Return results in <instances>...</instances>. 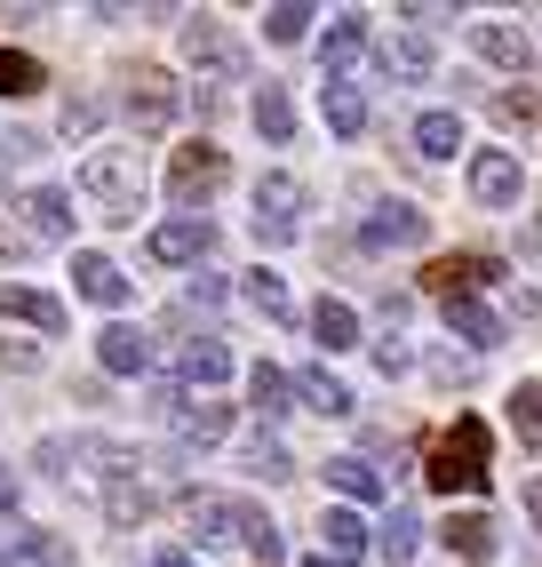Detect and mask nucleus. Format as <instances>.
<instances>
[{
    "label": "nucleus",
    "instance_id": "obj_1",
    "mask_svg": "<svg viewBox=\"0 0 542 567\" xmlns=\"http://www.w3.org/2000/svg\"><path fill=\"white\" fill-rule=\"evenodd\" d=\"M184 519H191V536H200V544H240V551H256L263 567H280V559H288V544H280V527H271V512L248 504V496H200V487H191V496H184Z\"/></svg>",
    "mask_w": 542,
    "mask_h": 567
},
{
    "label": "nucleus",
    "instance_id": "obj_2",
    "mask_svg": "<svg viewBox=\"0 0 542 567\" xmlns=\"http://www.w3.org/2000/svg\"><path fill=\"white\" fill-rule=\"evenodd\" d=\"M81 193L104 208V224H136L144 216V153L136 144H96L81 161Z\"/></svg>",
    "mask_w": 542,
    "mask_h": 567
},
{
    "label": "nucleus",
    "instance_id": "obj_3",
    "mask_svg": "<svg viewBox=\"0 0 542 567\" xmlns=\"http://www.w3.org/2000/svg\"><path fill=\"white\" fill-rule=\"evenodd\" d=\"M423 480H431L439 496H479V487H487V424H479V415H455V424L439 432Z\"/></svg>",
    "mask_w": 542,
    "mask_h": 567
},
{
    "label": "nucleus",
    "instance_id": "obj_4",
    "mask_svg": "<svg viewBox=\"0 0 542 567\" xmlns=\"http://www.w3.org/2000/svg\"><path fill=\"white\" fill-rule=\"evenodd\" d=\"M223 176H231V161L200 136V144H184V153H168V200H176L184 216H200V208L223 193Z\"/></svg>",
    "mask_w": 542,
    "mask_h": 567
},
{
    "label": "nucleus",
    "instance_id": "obj_5",
    "mask_svg": "<svg viewBox=\"0 0 542 567\" xmlns=\"http://www.w3.org/2000/svg\"><path fill=\"white\" fill-rule=\"evenodd\" d=\"M303 208H312V200H303V184H295L288 168L256 176V240H271V248H280V240H295Z\"/></svg>",
    "mask_w": 542,
    "mask_h": 567
},
{
    "label": "nucleus",
    "instance_id": "obj_6",
    "mask_svg": "<svg viewBox=\"0 0 542 567\" xmlns=\"http://www.w3.org/2000/svg\"><path fill=\"white\" fill-rule=\"evenodd\" d=\"M121 104H128V121H136L144 136H160L176 112H184L176 81H168V72H152V64H136V72H128V96H121Z\"/></svg>",
    "mask_w": 542,
    "mask_h": 567
},
{
    "label": "nucleus",
    "instance_id": "obj_7",
    "mask_svg": "<svg viewBox=\"0 0 542 567\" xmlns=\"http://www.w3.org/2000/svg\"><path fill=\"white\" fill-rule=\"evenodd\" d=\"M519 193H527L519 153H471V200L479 208H519Z\"/></svg>",
    "mask_w": 542,
    "mask_h": 567
},
{
    "label": "nucleus",
    "instance_id": "obj_8",
    "mask_svg": "<svg viewBox=\"0 0 542 567\" xmlns=\"http://www.w3.org/2000/svg\"><path fill=\"white\" fill-rule=\"evenodd\" d=\"M359 240H367V248H423V240H431V216H423L415 200H383V208L359 224Z\"/></svg>",
    "mask_w": 542,
    "mask_h": 567
},
{
    "label": "nucleus",
    "instance_id": "obj_9",
    "mask_svg": "<svg viewBox=\"0 0 542 567\" xmlns=\"http://www.w3.org/2000/svg\"><path fill=\"white\" fill-rule=\"evenodd\" d=\"M184 56L200 64V72H223V81H231V72H248V49L231 41L216 17H191V24H184Z\"/></svg>",
    "mask_w": 542,
    "mask_h": 567
},
{
    "label": "nucleus",
    "instance_id": "obj_10",
    "mask_svg": "<svg viewBox=\"0 0 542 567\" xmlns=\"http://www.w3.org/2000/svg\"><path fill=\"white\" fill-rule=\"evenodd\" d=\"M72 288H81L88 305H104V312H121L128 296H136V280H128L112 256H96V248H81V256H72Z\"/></svg>",
    "mask_w": 542,
    "mask_h": 567
},
{
    "label": "nucleus",
    "instance_id": "obj_11",
    "mask_svg": "<svg viewBox=\"0 0 542 567\" xmlns=\"http://www.w3.org/2000/svg\"><path fill=\"white\" fill-rule=\"evenodd\" d=\"M216 248V224L208 216H168V224H152V264H200Z\"/></svg>",
    "mask_w": 542,
    "mask_h": 567
},
{
    "label": "nucleus",
    "instance_id": "obj_12",
    "mask_svg": "<svg viewBox=\"0 0 542 567\" xmlns=\"http://www.w3.org/2000/svg\"><path fill=\"white\" fill-rule=\"evenodd\" d=\"M487 280H502V264H494V256H439L431 272H423V288H431L439 305H455V296H479Z\"/></svg>",
    "mask_w": 542,
    "mask_h": 567
},
{
    "label": "nucleus",
    "instance_id": "obj_13",
    "mask_svg": "<svg viewBox=\"0 0 542 567\" xmlns=\"http://www.w3.org/2000/svg\"><path fill=\"white\" fill-rule=\"evenodd\" d=\"M367 41H375V32H367L359 9H352V17H335V24H327V41H320V72H327V81H352L359 56H367Z\"/></svg>",
    "mask_w": 542,
    "mask_h": 567
},
{
    "label": "nucleus",
    "instance_id": "obj_14",
    "mask_svg": "<svg viewBox=\"0 0 542 567\" xmlns=\"http://www.w3.org/2000/svg\"><path fill=\"white\" fill-rule=\"evenodd\" d=\"M96 368H104V375H152V336L128 328V320H112V328L96 336Z\"/></svg>",
    "mask_w": 542,
    "mask_h": 567
},
{
    "label": "nucleus",
    "instance_id": "obj_15",
    "mask_svg": "<svg viewBox=\"0 0 542 567\" xmlns=\"http://www.w3.org/2000/svg\"><path fill=\"white\" fill-rule=\"evenodd\" d=\"M431 41H423V32H392V41H375V72H383V81H431Z\"/></svg>",
    "mask_w": 542,
    "mask_h": 567
},
{
    "label": "nucleus",
    "instance_id": "obj_16",
    "mask_svg": "<svg viewBox=\"0 0 542 567\" xmlns=\"http://www.w3.org/2000/svg\"><path fill=\"white\" fill-rule=\"evenodd\" d=\"M288 392L312 408V415H352V408H359V400H352V384H343L335 368H295V375H288Z\"/></svg>",
    "mask_w": 542,
    "mask_h": 567
},
{
    "label": "nucleus",
    "instance_id": "obj_17",
    "mask_svg": "<svg viewBox=\"0 0 542 567\" xmlns=\"http://www.w3.org/2000/svg\"><path fill=\"white\" fill-rule=\"evenodd\" d=\"M176 384H200V392L231 384V344H223V336H200V344H184V352H176Z\"/></svg>",
    "mask_w": 542,
    "mask_h": 567
},
{
    "label": "nucleus",
    "instance_id": "obj_18",
    "mask_svg": "<svg viewBox=\"0 0 542 567\" xmlns=\"http://www.w3.org/2000/svg\"><path fill=\"white\" fill-rule=\"evenodd\" d=\"M24 224H32V240H72V193H64V184H32V193H24Z\"/></svg>",
    "mask_w": 542,
    "mask_h": 567
},
{
    "label": "nucleus",
    "instance_id": "obj_19",
    "mask_svg": "<svg viewBox=\"0 0 542 567\" xmlns=\"http://www.w3.org/2000/svg\"><path fill=\"white\" fill-rule=\"evenodd\" d=\"M0 312H9V320H24V328H41V336H64V305H56L49 288H24V280H9V288H0Z\"/></svg>",
    "mask_w": 542,
    "mask_h": 567
},
{
    "label": "nucleus",
    "instance_id": "obj_20",
    "mask_svg": "<svg viewBox=\"0 0 542 567\" xmlns=\"http://www.w3.org/2000/svg\"><path fill=\"white\" fill-rule=\"evenodd\" d=\"M439 544H447L455 559H471V567H487V559H494V519H487V512H447V527H439Z\"/></svg>",
    "mask_w": 542,
    "mask_h": 567
},
{
    "label": "nucleus",
    "instance_id": "obj_21",
    "mask_svg": "<svg viewBox=\"0 0 542 567\" xmlns=\"http://www.w3.org/2000/svg\"><path fill=\"white\" fill-rule=\"evenodd\" d=\"M439 312H447V328H455L471 352H494V344H502V320L479 305V296H455V305H439Z\"/></svg>",
    "mask_w": 542,
    "mask_h": 567
},
{
    "label": "nucleus",
    "instance_id": "obj_22",
    "mask_svg": "<svg viewBox=\"0 0 542 567\" xmlns=\"http://www.w3.org/2000/svg\"><path fill=\"white\" fill-rule=\"evenodd\" d=\"M471 41H479V56L502 64V72H527V64H534V41H527L519 24H471Z\"/></svg>",
    "mask_w": 542,
    "mask_h": 567
},
{
    "label": "nucleus",
    "instance_id": "obj_23",
    "mask_svg": "<svg viewBox=\"0 0 542 567\" xmlns=\"http://www.w3.org/2000/svg\"><path fill=\"white\" fill-rule=\"evenodd\" d=\"M312 336H320V352H352L359 344V312L343 305V296H320V305H312Z\"/></svg>",
    "mask_w": 542,
    "mask_h": 567
},
{
    "label": "nucleus",
    "instance_id": "obj_24",
    "mask_svg": "<svg viewBox=\"0 0 542 567\" xmlns=\"http://www.w3.org/2000/svg\"><path fill=\"white\" fill-rule=\"evenodd\" d=\"M415 153L423 161H455L462 153V112H423L415 121Z\"/></svg>",
    "mask_w": 542,
    "mask_h": 567
},
{
    "label": "nucleus",
    "instance_id": "obj_25",
    "mask_svg": "<svg viewBox=\"0 0 542 567\" xmlns=\"http://www.w3.org/2000/svg\"><path fill=\"white\" fill-rule=\"evenodd\" d=\"M168 424H176L191 447H208V440H223V432H231V408H216V400H184Z\"/></svg>",
    "mask_w": 542,
    "mask_h": 567
},
{
    "label": "nucleus",
    "instance_id": "obj_26",
    "mask_svg": "<svg viewBox=\"0 0 542 567\" xmlns=\"http://www.w3.org/2000/svg\"><path fill=\"white\" fill-rule=\"evenodd\" d=\"M327 480H335V496H343V504H375V496H383V472H375L367 456H335Z\"/></svg>",
    "mask_w": 542,
    "mask_h": 567
},
{
    "label": "nucleus",
    "instance_id": "obj_27",
    "mask_svg": "<svg viewBox=\"0 0 542 567\" xmlns=\"http://www.w3.org/2000/svg\"><path fill=\"white\" fill-rule=\"evenodd\" d=\"M288 400H295V392H288V368H271V360H263V368L248 375V408L263 415V424H280V415H288Z\"/></svg>",
    "mask_w": 542,
    "mask_h": 567
},
{
    "label": "nucleus",
    "instance_id": "obj_28",
    "mask_svg": "<svg viewBox=\"0 0 542 567\" xmlns=\"http://www.w3.org/2000/svg\"><path fill=\"white\" fill-rule=\"evenodd\" d=\"M240 288H248V305H256L263 320H295V296H288V280L271 272V264H256V272H248Z\"/></svg>",
    "mask_w": 542,
    "mask_h": 567
},
{
    "label": "nucleus",
    "instance_id": "obj_29",
    "mask_svg": "<svg viewBox=\"0 0 542 567\" xmlns=\"http://www.w3.org/2000/svg\"><path fill=\"white\" fill-rule=\"evenodd\" d=\"M320 536H327V551H320V559H359L375 527H367L359 512H327V519H320Z\"/></svg>",
    "mask_w": 542,
    "mask_h": 567
},
{
    "label": "nucleus",
    "instance_id": "obj_30",
    "mask_svg": "<svg viewBox=\"0 0 542 567\" xmlns=\"http://www.w3.org/2000/svg\"><path fill=\"white\" fill-rule=\"evenodd\" d=\"M320 104H327V128H335V136H359V128H367V96H359L352 81H327Z\"/></svg>",
    "mask_w": 542,
    "mask_h": 567
},
{
    "label": "nucleus",
    "instance_id": "obj_31",
    "mask_svg": "<svg viewBox=\"0 0 542 567\" xmlns=\"http://www.w3.org/2000/svg\"><path fill=\"white\" fill-rule=\"evenodd\" d=\"M415 544H423V519H415L407 504H392V519L375 527V551H383V559L399 567V559H415Z\"/></svg>",
    "mask_w": 542,
    "mask_h": 567
},
{
    "label": "nucleus",
    "instance_id": "obj_32",
    "mask_svg": "<svg viewBox=\"0 0 542 567\" xmlns=\"http://www.w3.org/2000/svg\"><path fill=\"white\" fill-rule=\"evenodd\" d=\"M256 128H263L271 144H288V136H295V104H288L280 81H263V89H256Z\"/></svg>",
    "mask_w": 542,
    "mask_h": 567
},
{
    "label": "nucleus",
    "instance_id": "obj_33",
    "mask_svg": "<svg viewBox=\"0 0 542 567\" xmlns=\"http://www.w3.org/2000/svg\"><path fill=\"white\" fill-rule=\"evenodd\" d=\"M32 89H49L41 56H24V49H0V96H32Z\"/></svg>",
    "mask_w": 542,
    "mask_h": 567
},
{
    "label": "nucleus",
    "instance_id": "obj_34",
    "mask_svg": "<svg viewBox=\"0 0 542 567\" xmlns=\"http://www.w3.org/2000/svg\"><path fill=\"white\" fill-rule=\"evenodd\" d=\"M240 464H248L256 480H295V456H288L280 440H263V432H256V440L240 447Z\"/></svg>",
    "mask_w": 542,
    "mask_h": 567
},
{
    "label": "nucleus",
    "instance_id": "obj_35",
    "mask_svg": "<svg viewBox=\"0 0 542 567\" xmlns=\"http://www.w3.org/2000/svg\"><path fill=\"white\" fill-rule=\"evenodd\" d=\"M320 17L312 9H303V0H288V9H263V41H280V49H295L303 41V32H312Z\"/></svg>",
    "mask_w": 542,
    "mask_h": 567
},
{
    "label": "nucleus",
    "instance_id": "obj_36",
    "mask_svg": "<svg viewBox=\"0 0 542 567\" xmlns=\"http://www.w3.org/2000/svg\"><path fill=\"white\" fill-rule=\"evenodd\" d=\"M104 512L121 519V527H136V519H152V487H136V480H121V487H104Z\"/></svg>",
    "mask_w": 542,
    "mask_h": 567
},
{
    "label": "nucleus",
    "instance_id": "obj_37",
    "mask_svg": "<svg viewBox=\"0 0 542 567\" xmlns=\"http://www.w3.org/2000/svg\"><path fill=\"white\" fill-rule=\"evenodd\" d=\"M511 424H519V440H542V384L511 392Z\"/></svg>",
    "mask_w": 542,
    "mask_h": 567
},
{
    "label": "nucleus",
    "instance_id": "obj_38",
    "mask_svg": "<svg viewBox=\"0 0 542 567\" xmlns=\"http://www.w3.org/2000/svg\"><path fill=\"white\" fill-rule=\"evenodd\" d=\"M24 153H41V144H32V136H0V193H9V168H17Z\"/></svg>",
    "mask_w": 542,
    "mask_h": 567
},
{
    "label": "nucleus",
    "instance_id": "obj_39",
    "mask_svg": "<svg viewBox=\"0 0 542 567\" xmlns=\"http://www.w3.org/2000/svg\"><path fill=\"white\" fill-rule=\"evenodd\" d=\"M375 368H383V375L407 368V344H399V336H383V344H375Z\"/></svg>",
    "mask_w": 542,
    "mask_h": 567
},
{
    "label": "nucleus",
    "instance_id": "obj_40",
    "mask_svg": "<svg viewBox=\"0 0 542 567\" xmlns=\"http://www.w3.org/2000/svg\"><path fill=\"white\" fill-rule=\"evenodd\" d=\"M32 256V233H9V224H0V264H24Z\"/></svg>",
    "mask_w": 542,
    "mask_h": 567
},
{
    "label": "nucleus",
    "instance_id": "obj_41",
    "mask_svg": "<svg viewBox=\"0 0 542 567\" xmlns=\"http://www.w3.org/2000/svg\"><path fill=\"white\" fill-rule=\"evenodd\" d=\"M136 567H191V559H184V551H144Z\"/></svg>",
    "mask_w": 542,
    "mask_h": 567
},
{
    "label": "nucleus",
    "instance_id": "obj_42",
    "mask_svg": "<svg viewBox=\"0 0 542 567\" xmlns=\"http://www.w3.org/2000/svg\"><path fill=\"white\" fill-rule=\"evenodd\" d=\"M527 519L542 527V480H527Z\"/></svg>",
    "mask_w": 542,
    "mask_h": 567
},
{
    "label": "nucleus",
    "instance_id": "obj_43",
    "mask_svg": "<svg viewBox=\"0 0 542 567\" xmlns=\"http://www.w3.org/2000/svg\"><path fill=\"white\" fill-rule=\"evenodd\" d=\"M0 512H17V480H0Z\"/></svg>",
    "mask_w": 542,
    "mask_h": 567
},
{
    "label": "nucleus",
    "instance_id": "obj_44",
    "mask_svg": "<svg viewBox=\"0 0 542 567\" xmlns=\"http://www.w3.org/2000/svg\"><path fill=\"white\" fill-rule=\"evenodd\" d=\"M0 567H17V559H9V544H0Z\"/></svg>",
    "mask_w": 542,
    "mask_h": 567
},
{
    "label": "nucleus",
    "instance_id": "obj_45",
    "mask_svg": "<svg viewBox=\"0 0 542 567\" xmlns=\"http://www.w3.org/2000/svg\"><path fill=\"white\" fill-rule=\"evenodd\" d=\"M303 567H335V559H303Z\"/></svg>",
    "mask_w": 542,
    "mask_h": 567
}]
</instances>
